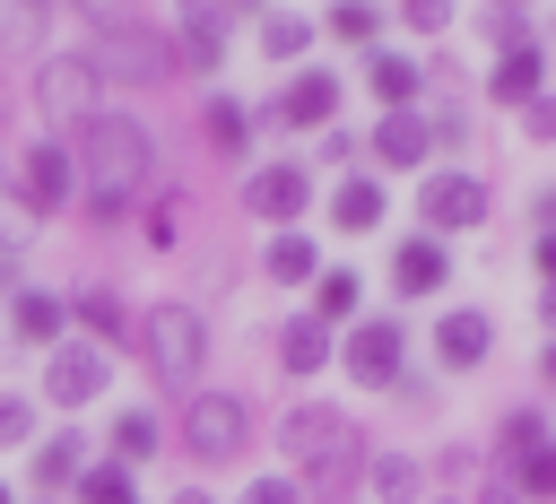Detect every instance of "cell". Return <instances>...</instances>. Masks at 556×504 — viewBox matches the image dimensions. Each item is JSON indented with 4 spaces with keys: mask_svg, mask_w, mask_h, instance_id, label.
Returning a JSON list of instances; mask_svg holds the SVG:
<instances>
[{
    "mask_svg": "<svg viewBox=\"0 0 556 504\" xmlns=\"http://www.w3.org/2000/svg\"><path fill=\"white\" fill-rule=\"evenodd\" d=\"M148 130L130 122V113H96L87 130H78V156H70V174H78V191H87V217H122L139 191H148Z\"/></svg>",
    "mask_w": 556,
    "mask_h": 504,
    "instance_id": "6da1fadb",
    "label": "cell"
},
{
    "mask_svg": "<svg viewBox=\"0 0 556 504\" xmlns=\"http://www.w3.org/2000/svg\"><path fill=\"white\" fill-rule=\"evenodd\" d=\"M96 17V52H87V70H113V78H165L174 70V43L165 35H148L139 17H122V9H87Z\"/></svg>",
    "mask_w": 556,
    "mask_h": 504,
    "instance_id": "7a4b0ae2",
    "label": "cell"
},
{
    "mask_svg": "<svg viewBox=\"0 0 556 504\" xmlns=\"http://www.w3.org/2000/svg\"><path fill=\"white\" fill-rule=\"evenodd\" d=\"M139 339H148V365H156L165 382H191V374H200V356H208V330H200V313H191V304H148Z\"/></svg>",
    "mask_w": 556,
    "mask_h": 504,
    "instance_id": "3957f363",
    "label": "cell"
},
{
    "mask_svg": "<svg viewBox=\"0 0 556 504\" xmlns=\"http://www.w3.org/2000/svg\"><path fill=\"white\" fill-rule=\"evenodd\" d=\"M278 443H287V461H295V469H339V461H348V417H339V408H321V400H304V408H287Z\"/></svg>",
    "mask_w": 556,
    "mask_h": 504,
    "instance_id": "277c9868",
    "label": "cell"
},
{
    "mask_svg": "<svg viewBox=\"0 0 556 504\" xmlns=\"http://www.w3.org/2000/svg\"><path fill=\"white\" fill-rule=\"evenodd\" d=\"M35 104H43V122H96V70L78 61V52H61V61H43L35 70Z\"/></svg>",
    "mask_w": 556,
    "mask_h": 504,
    "instance_id": "5b68a950",
    "label": "cell"
},
{
    "mask_svg": "<svg viewBox=\"0 0 556 504\" xmlns=\"http://www.w3.org/2000/svg\"><path fill=\"white\" fill-rule=\"evenodd\" d=\"M70 191H78V174H70V148H61V139H35V148H17V200H26L35 217L70 209Z\"/></svg>",
    "mask_w": 556,
    "mask_h": 504,
    "instance_id": "8992f818",
    "label": "cell"
},
{
    "mask_svg": "<svg viewBox=\"0 0 556 504\" xmlns=\"http://www.w3.org/2000/svg\"><path fill=\"white\" fill-rule=\"evenodd\" d=\"M417 217H426L434 235H469V226H486V191H478L469 174H426Z\"/></svg>",
    "mask_w": 556,
    "mask_h": 504,
    "instance_id": "52a82bcc",
    "label": "cell"
},
{
    "mask_svg": "<svg viewBox=\"0 0 556 504\" xmlns=\"http://www.w3.org/2000/svg\"><path fill=\"white\" fill-rule=\"evenodd\" d=\"M243 426H252V417H243V400H226V391H200L182 434H191V452H200V461H235V452H243Z\"/></svg>",
    "mask_w": 556,
    "mask_h": 504,
    "instance_id": "ba28073f",
    "label": "cell"
},
{
    "mask_svg": "<svg viewBox=\"0 0 556 504\" xmlns=\"http://www.w3.org/2000/svg\"><path fill=\"white\" fill-rule=\"evenodd\" d=\"M400 348H408V339H400V322H356L339 365H348L356 382H374V391H382V382H400Z\"/></svg>",
    "mask_w": 556,
    "mask_h": 504,
    "instance_id": "9c48e42d",
    "label": "cell"
},
{
    "mask_svg": "<svg viewBox=\"0 0 556 504\" xmlns=\"http://www.w3.org/2000/svg\"><path fill=\"white\" fill-rule=\"evenodd\" d=\"M243 200H252V217H304V200H313V174L304 165H261L252 182H243Z\"/></svg>",
    "mask_w": 556,
    "mask_h": 504,
    "instance_id": "30bf717a",
    "label": "cell"
},
{
    "mask_svg": "<svg viewBox=\"0 0 556 504\" xmlns=\"http://www.w3.org/2000/svg\"><path fill=\"white\" fill-rule=\"evenodd\" d=\"M104 348H52V365H43V391L61 400V408H78V400H96L104 391Z\"/></svg>",
    "mask_w": 556,
    "mask_h": 504,
    "instance_id": "8fae6325",
    "label": "cell"
},
{
    "mask_svg": "<svg viewBox=\"0 0 556 504\" xmlns=\"http://www.w3.org/2000/svg\"><path fill=\"white\" fill-rule=\"evenodd\" d=\"M269 113H278L287 130H313V122H330V113H339V78H330V70H295V87H287Z\"/></svg>",
    "mask_w": 556,
    "mask_h": 504,
    "instance_id": "7c38bea8",
    "label": "cell"
},
{
    "mask_svg": "<svg viewBox=\"0 0 556 504\" xmlns=\"http://www.w3.org/2000/svg\"><path fill=\"white\" fill-rule=\"evenodd\" d=\"M391 278H400V295H434V287L452 278V261H443V243H434V235H417V243H400Z\"/></svg>",
    "mask_w": 556,
    "mask_h": 504,
    "instance_id": "4fadbf2b",
    "label": "cell"
},
{
    "mask_svg": "<svg viewBox=\"0 0 556 504\" xmlns=\"http://www.w3.org/2000/svg\"><path fill=\"white\" fill-rule=\"evenodd\" d=\"M174 61L217 70V61H226V9H182V52H174Z\"/></svg>",
    "mask_w": 556,
    "mask_h": 504,
    "instance_id": "5bb4252c",
    "label": "cell"
},
{
    "mask_svg": "<svg viewBox=\"0 0 556 504\" xmlns=\"http://www.w3.org/2000/svg\"><path fill=\"white\" fill-rule=\"evenodd\" d=\"M434 348H443V365H478V356L495 348V322H486V313H443Z\"/></svg>",
    "mask_w": 556,
    "mask_h": 504,
    "instance_id": "9a60e30c",
    "label": "cell"
},
{
    "mask_svg": "<svg viewBox=\"0 0 556 504\" xmlns=\"http://www.w3.org/2000/svg\"><path fill=\"white\" fill-rule=\"evenodd\" d=\"M278 365H287V374H321V365H330V330H321L313 313H295V322L278 330Z\"/></svg>",
    "mask_w": 556,
    "mask_h": 504,
    "instance_id": "2e32d148",
    "label": "cell"
},
{
    "mask_svg": "<svg viewBox=\"0 0 556 504\" xmlns=\"http://www.w3.org/2000/svg\"><path fill=\"white\" fill-rule=\"evenodd\" d=\"M426 148H434V130H426L417 113H391V122L374 130V156H382V165H426Z\"/></svg>",
    "mask_w": 556,
    "mask_h": 504,
    "instance_id": "e0dca14e",
    "label": "cell"
},
{
    "mask_svg": "<svg viewBox=\"0 0 556 504\" xmlns=\"http://www.w3.org/2000/svg\"><path fill=\"white\" fill-rule=\"evenodd\" d=\"M330 217H339L348 235H365V226H382V182H365V174H348V182L330 191Z\"/></svg>",
    "mask_w": 556,
    "mask_h": 504,
    "instance_id": "ac0fdd59",
    "label": "cell"
},
{
    "mask_svg": "<svg viewBox=\"0 0 556 504\" xmlns=\"http://www.w3.org/2000/svg\"><path fill=\"white\" fill-rule=\"evenodd\" d=\"M356 295H365L356 269H321V278H313V322H321V330H330V322H356Z\"/></svg>",
    "mask_w": 556,
    "mask_h": 504,
    "instance_id": "d6986e66",
    "label": "cell"
},
{
    "mask_svg": "<svg viewBox=\"0 0 556 504\" xmlns=\"http://www.w3.org/2000/svg\"><path fill=\"white\" fill-rule=\"evenodd\" d=\"M495 104H521V113L539 104V52H504L495 61Z\"/></svg>",
    "mask_w": 556,
    "mask_h": 504,
    "instance_id": "ffe728a7",
    "label": "cell"
},
{
    "mask_svg": "<svg viewBox=\"0 0 556 504\" xmlns=\"http://www.w3.org/2000/svg\"><path fill=\"white\" fill-rule=\"evenodd\" d=\"M61 322H70V304H61V295H43V287H35V295H17V339L52 348V339H61Z\"/></svg>",
    "mask_w": 556,
    "mask_h": 504,
    "instance_id": "44dd1931",
    "label": "cell"
},
{
    "mask_svg": "<svg viewBox=\"0 0 556 504\" xmlns=\"http://www.w3.org/2000/svg\"><path fill=\"white\" fill-rule=\"evenodd\" d=\"M148 452H156V417H148V408H122V417H113V461L130 469V461H148Z\"/></svg>",
    "mask_w": 556,
    "mask_h": 504,
    "instance_id": "7402d4cb",
    "label": "cell"
},
{
    "mask_svg": "<svg viewBox=\"0 0 556 504\" xmlns=\"http://www.w3.org/2000/svg\"><path fill=\"white\" fill-rule=\"evenodd\" d=\"M374 96H382L391 113H408V96H417V61H400V52H382V61H374Z\"/></svg>",
    "mask_w": 556,
    "mask_h": 504,
    "instance_id": "603a6c76",
    "label": "cell"
},
{
    "mask_svg": "<svg viewBox=\"0 0 556 504\" xmlns=\"http://www.w3.org/2000/svg\"><path fill=\"white\" fill-rule=\"evenodd\" d=\"M78 504H139V495H130V469H122V461L78 469Z\"/></svg>",
    "mask_w": 556,
    "mask_h": 504,
    "instance_id": "cb8c5ba5",
    "label": "cell"
},
{
    "mask_svg": "<svg viewBox=\"0 0 556 504\" xmlns=\"http://www.w3.org/2000/svg\"><path fill=\"white\" fill-rule=\"evenodd\" d=\"M78 469H87V461H78V443H70V434H52V443L35 452V487H70Z\"/></svg>",
    "mask_w": 556,
    "mask_h": 504,
    "instance_id": "d4e9b609",
    "label": "cell"
},
{
    "mask_svg": "<svg viewBox=\"0 0 556 504\" xmlns=\"http://www.w3.org/2000/svg\"><path fill=\"white\" fill-rule=\"evenodd\" d=\"M269 278H278V287L313 278V243H304V235H278V243H269Z\"/></svg>",
    "mask_w": 556,
    "mask_h": 504,
    "instance_id": "484cf974",
    "label": "cell"
},
{
    "mask_svg": "<svg viewBox=\"0 0 556 504\" xmlns=\"http://www.w3.org/2000/svg\"><path fill=\"white\" fill-rule=\"evenodd\" d=\"M374 26H382V9H365V0H339L330 9V35L339 43H374Z\"/></svg>",
    "mask_w": 556,
    "mask_h": 504,
    "instance_id": "4316f807",
    "label": "cell"
},
{
    "mask_svg": "<svg viewBox=\"0 0 556 504\" xmlns=\"http://www.w3.org/2000/svg\"><path fill=\"white\" fill-rule=\"evenodd\" d=\"M243 130H252V122H243V104H226V96H217V104H208V139H217V156H243Z\"/></svg>",
    "mask_w": 556,
    "mask_h": 504,
    "instance_id": "83f0119b",
    "label": "cell"
},
{
    "mask_svg": "<svg viewBox=\"0 0 556 504\" xmlns=\"http://www.w3.org/2000/svg\"><path fill=\"white\" fill-rule=\"evenodd\" d=\"M539 443H547V426H539L530 408H521V417H504V434H495V452H504V461H530Z\"/></svg>",
    "mask_w": 556,
    "mask_h": 504,
    "instance_id": "f1b7e54d",
    "label": "cell"
},
{
    "mask_svg": "<svg viewBox=\"0 0 556 504\" xmlns=\"http://www.w3.org/2000/svg\"><path fill=\"white\" fill-rule=\"evenodd\" d=\"M78 322H87L96 339H122V304H113L104 287H87V295H78Z\"/></svg>",
    "mask_w": 556,
    "mask_h": 504,
    "instance_id": "f546056e",
    "label": "cell"
},
{
    "mask_svg": "<svg viewBox=\"0 0 556 504\" xmlns=\"http://www.w3.org/2000/svg\"><path fill=\"white\" fill-rule=\"evenodd\" d=\"M486 35L504 52H530V9H486Z\"/></svg>",
    "mask_w": 556,
    "mask_h": 504,
    "instance_id": "4dcf8cb0",
    "label": "cell"
},
{
    "mask_svg": "<svg viewBox=\"0 0 556 504\" xmlns=\"http://www.w3.org/2000/svg\"><path fill=\"white\" fill-rule=\"evenodd\" d=\"M304 35H313L304 17H269V26H261V52H278V61H287V52H304Z\"/></svg>",
    "mask_w": 556,
    "mask_h": 504,
    "instance_id": "1f68e13d",
    "label": "cell"
},
{
    "mask_svg": "<svg viewBox=\"0 0 556 504\" xmlns=\"http://www.w3.org/2000/svg\"><path fill=\"white\" fill-rule=\"evenodd\" d=\"M374 487H382L391 504H408V495H417V461H382V469H374Z\"/></svg>",
    "mask_w": 556,
    "mask_h": 504,
    "instance_id": "d6a6232c",
    "label": "cell"
},
{
    "mask_svg": "<svg viewBox=\"0 0 556 504\" xmlns=\"http://www.w3.org/2000/svg\"><path fill=\"white\" fill-rule=\"evenodd\" d=\"M521 487H530V495H556V443H539V452L521 461Z\"/></svg>",
    "mask_w": 556,
    "mask_h": 504,
    "instance_id": "836d02e7",
    "label": "cell"
},
{
    "mask_svg": "<svg viewBox=\"0 0 556 504\" xmlns=\"http://www.w3.org/2000/svg\"><path fill=\"white\" fill-rule=\"evenodd\" d=\"M35 434V408L26 400H0V443H26Z\"/></svg>",
    "mask_w": 556,
    "mask_h": 504,
    "instance_id": "e575fe53",
    "label": "cell"
},
{
    "mask_svg": "<svg viewBox=\"0 0 556 504\" xmlns=\"http://www.w3.org/2000/svg\"><path fill=\"white\" fill-rule=\"evenodd\" d=\"M182 235V200H156V217H148V243H174Z\"/></svg>",
    "mask_w": 556,
    "mask_h": 504,
    "instance_id": "d590c367",
    "label": "cell"
},
{
    "mask_svg": "<svg viewBox=\"0 0 556 504\" xmlns=\"http://www.w3.org/2000/svg\"><path fill=\"white\" fill-rule=\"evenodd\" d=\"M400 17H408V26H417V35H434V26H443V17H452V9H443V0H417V9H400Z\"/></svg>",
    "mask_w": 556,
    "mask_h": 504,
    "instance_id": "8d00e7d4",
    "label": "cell"
},
{
    "mask_svg": "<svg viewBox=\"0 0 556 504\" xmlns=\"http://www.w3.org/2000/svg\"><path fill=\"white\" fill-rule=\"evenodd\" d=\"M243 504H295V478H261V487H252Z\"/></svg>",
    "mask_w": 556,
    "mask_h": 504,
    "instance_id": "74e56055",
    "label": "cell"
},
{
    "mask_svg": "<svg viewBox=\"0 0 556 504\" xmlns=\"http://www.w3.org/2000/svg\"><path fill=\"white\" fill-rule=\"evenodd\" d=\"M539 269H547V287H556V235H539Z\"/></svg>",
    "mask_w": 556,
    "mask_h": 504,
    "instance_id": "f35d334b",
    "label": "cell"
},
{
    "mask_svg": "<svg viewBox=\"0 0 556 504\" xmlns=\"http://www.w3.org/2000/svg\"><path fill=\"white\" fill-rule=\"evenodd\" d=\"M539 313H547V330H556V287H547V295H539Z\"/></svg>",
    "mask_w": 556,
    "mask_h": 504,
    "instance_id": "ab89813d",
    "label": "cell"
},
{
    "mask_svg": "<svg viewBox=\"0 0 556 504\" xmlns=\"http://www.w3.org/2000/svg\"><path fill=\"white\" fill-rule=\"evenodd\" d=\"M539 374H547V382H556V339H547V356H539Z\"/></svg>",
    "mask_w": 556,
    "mask_h": 504,
    "instance_id": "60d3db41",
    "label": "cell"
},
{
    "mask_svg": "<svg viewBox=\"0 0 556 504\" xmlns=\"http://www.w3.org/2000/svg\"><path fill=\"white\" fill-rule=\"evenodd\" d=\"M174 504H208V495H174Z\"/></svg>",
    "mask_w": 556,
    "mask_h": 504,
    "instance_id": "b9f144b4",
    "label": "cell"
},
{
    "mask_svg": "<svg viewBox=\"0 0 556 504\" xmlns=\"http://www.w3.org/2000/svg\"><path fill=\"white\" fill-rule=\"evenodd\" d=\"M0 504H9V487H0Z\"/></svg>",
    "mask_w": 556,
    "mask_h": 504,
    "instance_id": "7bdbcfd3",
    "label": "cell"
},
{
    "mask_svg": "<svg viewBox=\"0 0 556 504\" xmlns=\"http://www.w3.org/2000/svg\"><path fill=\"white\" fill-rule=\"evenodd\" d=\"M547 209H556V200H547Z\"/></svg>",
    "mask_w": 556,
    "mask_h": 504,
    "instance_id": "ee69618b",
    "label": "cell"
}]
</instances>
